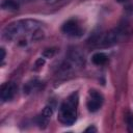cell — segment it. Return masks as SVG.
<instances>
[{
    "instance_id": "6da1fadb",
    "label": "cell",
    "mask_w": 133,
    "mask_h": 133,
    "mask_svg": "<svg viewBox=\"0 0 133 133\" xmlns=\"http://www.w3.org/2000/svg\"><path fill=\"white\" fill-rule=\"evenodd\" d=\"M2 36L6 41L18 42L26 45L28 39L37 41L44 36L42 23L33 19H25L7 24L2 30Z\"/></svg>"
},
{
    "instance_id": "7a4b0ae2",
    "label": "cell",
    "mask_w": 133,
    "mask_h": 133,
    "mask_svg": "<svg viewBox=\"0 0 133 133\" xmlns=\"http://www.w3.org/2000/svg\"><path fill=\"white\" fill-rule=\"evenodd\" d=\"M78 103H79L78 92H73L61 103L57 116L59 123H61L64 126H71L76 122Z\"/></svg>"
},
{
    "instance_id": "3957f363",
    "label": "cell",
    "mask_w": 133,
    "mask_h": 133,
    "mask_svg": "<svg viewBox=\"0 0 133 133\" xmlns=\"http://www.w3.org/2000/svg\"><path fill=\"white\" fill-rule=\"evenodd\" d=\"M129 34L130 31L128 30V28L122 25L109 30L103 35L95 36L94 38H90L91 41L90 43L97 47H110L126 39L129 36Z\"/></svg>"
},
{
    "instance_id": "277c9868",
    "label": "cell",
    "mask_w": 133,
    "mask_h": 133,
    "mask_svg": "<svg viewBox=\"0 0 133 133\" xmlns=\"http://www.w3.org/2000/svg\"><path fill=\"white\" fill-rule=\"evenodd\" d=\"M103 96L95 90V89H90L89 92H88V98H87V101H86V106H87V109L90 111V112H96L98 111L101 107H102V104H103Z\"/></svg>"
},
{
    "instance_id": "5b68a950",
    "label": "cell",
    "mask_w": 133,
    "mask_h": 133,
    "mask_svg": "<svg viewBox=\"0 0 133 133\" xmlns=\"http://www.w3.org/2000/svg\"><path fill=\"white\" fill-rule=\"evenodd\" d=\"M61 31L69 35V36H81L82 33H83V29L81 28L79 22L77 20H74V19H71L69 21H66L62 27H61Z\"/></svg>"
},
{
    "instance_id": "8992f818",
    "label": "cell",
    "mask_w": 133,
    "mask_h": 133,
    "mask_svg": "<svg viewBox=\"0 0 133 133\" xmlns=\"http://www.w3.org/2000/svg\"><path fill=\"white\" fill-rule=\"evenodd\" d=\"M17 91V87L14 82H5L0 88V99L1 102H8L14 99Z\"/></svg>"
},
{
    "instance_id": "52a82bcc",
    "label": "cell",
    "mask_w": 133,
    "mask_h": 133,
    "mask_svg": "<svg viewBox=\"0 0 133 133\" xmlns=\"http://www.w3.org/2000/svg\"><path fill=\"white\" fill-rule=\"evenodd\" d=\"M52 114H53V107L49 106V105L46 106L43 109V111L41 112V114L36 117V124L38 125V127L42 128V129H45L48 126Z\"/></svg>"
},
{
    "instance_id": "ba28073f",
    "label": "cell",
    "mask_w": 133,
    "mask_h": 133,
    "mask_svg": "<svg viewBox=\"0 0 133 133\" xmlns=\"http://www.w3.org/2000/svg\"><path fill=\"white\" fill-rule=\"evenodd\" d=\"M42 83L39 80L37 79H32L30 81H28L25 85H24V92L25 94H31L32 91L38 90L42 87Z\"/></svg>"
},
{
    "instance_id": "9c48e42d",
    "label": "cell",
    "mask_w": 133,
    "mask_h": 133,
    "mask_svg": "<svg viewBox=\"0 0 133 133\" xmlns=\"http://www.w3.org/2000/svg\"><path fill=\"white\" fill-rule=\"evenodd\" d=\"M91 61L96 65H103L108 61V56L103 52H97V53H95L92 55Z\"/></svg>"
},
{
    "instance_id": "30bf717a",
    "label": "cell",
    "mask_w": 133,
    "mask_h": 133,
    "mask_svg": "<svg viewBox=\"0 0 133 133\" xmlns=\"http://www.w3.org/2000/svg\"><path fill=\"white\" fill-rule=\"evenodd\" d=\"M2 8L6 10H18L19 9V4L15 0H4L2 2Z\"/></svg>"
},
{
    "instance_id": "8fae6325",
    "label": "cell",
    "mask_w": 133,
    "mask_h": 133,
    "mask_svg": "<svg viewBox=\"0 0 133 133\" xmlns=\"http://www.w3.org/2000/svg\"><path fill=\"white\" fill-rule=\"evenodd\" d=\"M55 54V49L54 48H50V49H46L43 53V56L46 57V58H51L53 57Z\"/></svg>"
},
{
    "instance_id": "7c38bea8",
    "label": "cell",
    "mask_w": 133,
    "mask_h": 133,
    "mask_svg": "<svg viewBox=\"0 0 133 133\" xmlns=\"http://www.w3.org/2000/svg\"><path fill=\"white\" fill-rule=\"evenodd\" d=\"M44 63H45V59H44V58H42V57H41V58H38V59L36 60L35 64H34V66H35V68H34V70H38V69H41V66H42Z\"/></svg>"
},
{
    "instance_id": "4fadbf2b",
    "label": "cell",
    "mask_w": 133,
    "mask_h": 133,
    "mask_svg": "<svg viewBox=\"0 0 133 133\" xmlns=\"http://www.w3.org/2000/svg\"><path fill=\"white\" fill-rule=\"evenodd\" d=\"M0 52H1L0 60H1V62H3V60H4V58H5V51H4V49H3V48H1V49H0Z\"/></svg>"
},
{
    "instance_id": "5bb4252c",
    "label": "cell",
    "mask_w": 133,
    "mask_h": 133,
    "mask_svg": "<svg viewBox=\"0 0 133 133\" xmlns=\"http://www.w3.org/2000/svg\"><path fill=\"white\" fill-rule=\"evenodd\" d=\"M96 131H97V129H96L95 127H91V126L88 127V128L85 130V132H96Z\"/></svg>"
},
{
    "instance_id": "9a60e30c",
    "label": "cell",
    "mask_w": 133,
    "mask_h": 133,
    "mask_svg": "<svg viewBox=\"0 0 133 133\" xmlns=\"http://www.w3.org/2000/svg\"><path fill=\"white\" fill-rule=\"evenodd\" d=\"M48 3H55V2H57V1H59V0H46Z\"/></svg>"
},
{
    "instance_id": "2e32d148",
    "label": "cell",
    "mask_w": 133,
    "mask_h": 133,
    "mask_svg": "<svg viewBox=\"0 0 133 133\" xmlns=\"http://www.w3.org/2000/svg\"><path fill=\"white\" fill-rule=\"evenodd\" d=\"M117 2H121V3H127L129 0H116Z\"/></svg>"
}]
</instances>
